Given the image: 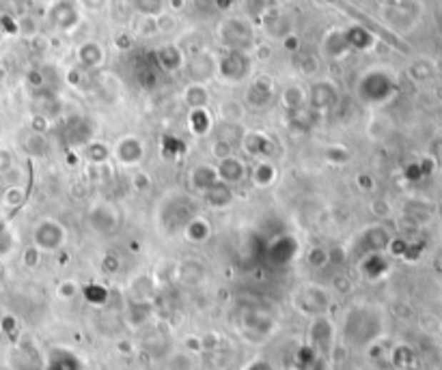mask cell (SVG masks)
<instances>
[{"mask_svg":"<svg viewBox=\"0 0 442 370\" xmlns=\"http://www.w3.org/2000/svg\"><path fill=\"white\" fill-rule=\"evenodd\" d=\"M115 155L119 158V162L124 164H139L143 158V145L136 138H124L119 140V145L115 147Z\"/></svg>","mask_w":442,"mask_h":370,"instance_id":"5b68a950","label":"cell"},{"mask_svg":"<svg viewBox=\"0 0 442 370\" xmlns=\"http://www.w3.org/2000/svg\"><path fill=\"white\" fill-rule=\"evenodd\" d=\"M91 217H95V220L101 217V222L91 224V226H93L97 232H101V235H110V232H115V230L119 228V211H117L115 207L106 205V202H99L97 207H93Z\"/></svg>","mask_w":442,"mask_h":370,"instance_id":"7a4b0ae2","label":"cell"},{"mask_svg":"<svg viewBox=\"0 0 442 370\" xmlns=\"http://www.w3.org/2000/svg\"><path fill=\"white\" fill-rule=\"evenodd\" d=\"M214 155L218 160H227V158H233V151H231V145L227 140H216L214 147H211Z\"/></svg>","mask_w":442,"mask_h":370,"instance_id":"ba28073f","label":"cell"},{"mask_svg":"<svg viewBox=\"0 0 442 370\" xmlns=\"http://www.w3.org/2000/svg\"><path fill=\"white\" fill-rule=\"evenodd\" d=\"M0 276H3V269H0Z\"/></svg>","mask_w":442,"mask_h":370,"instance_id":"9c48e42d","label":"cell"},{"mask_svg":"<svg viewBox=\"0 0 442 370\" xmlns=\"http://www.w3.org/2000/svg\"><path fill=\"white\" fill-rule=\"evenodd\" d=\"M203 198L214 209H225V207H229L233 202V190H231V185L218 181L216 185H211V187H207L203 192Z\"/></svg>","mask_w":442,"mask_h":370,"instance_id":"277c9868","label":"cell"},{"mask_svg":"<svg viewBox=\"0 0 442 370\" xmlns=\"http://www.w3.org/2000/svg\"><path fill=\"white\" fill-rule=\"evenodd\" d=\"M276 179V166L272 162L261 160L255 168H253V183L257 187H268L272 185V181Z\"/></svg>","mask_w":442,"mask_h":370,"instance_id":"8992f818","label":"cell"},{"mask_svg":"<svg viewBox=\"0 0 442 370\" xmlns=\"http://www.w3.org/2000/svg\"><path fill=\"white\" fill-rule=\"evenodd\" d=\"M184 235H186L190 241L201 243V241H205V239L209 237V224L203 222V217H192V220L188 222V226L184 228Z\"/></svg>","mask_w":442,"mask_h":370,"instance_id":"52a82bcc","label":"cell"},{"mask_svg":"<svg viewBox=\"0 0 442 370\" xmlns=\"http://www.w3.org/2000/svg\"><path fill=\"white\" fill-rule=\"evenodd\" d=\"M216 173H218V181H220V183L233 185V183H238V181L244 179L246 166H244V162L238 160V158H227V160H220Z\"/></svg>","mask_w":442,"mask_h":370,"instance_id":"3957f363","label":"cell"},{"mask_svg":"<svg viewBox=\"0 0 442 370\" xmlns=\"http://www.w3.org/2000/svg\"><path fill=\"white\" fill-rule=\"evenodd\" d=\"M65 239L67 237H65L63 226L54 220H44L35 228V243H37V248H41V250H56Z\"/></svg>","mask_w":442,"mask_h":370,"instance_id":"6da1fadb","label":"cell"}]
</instances>
